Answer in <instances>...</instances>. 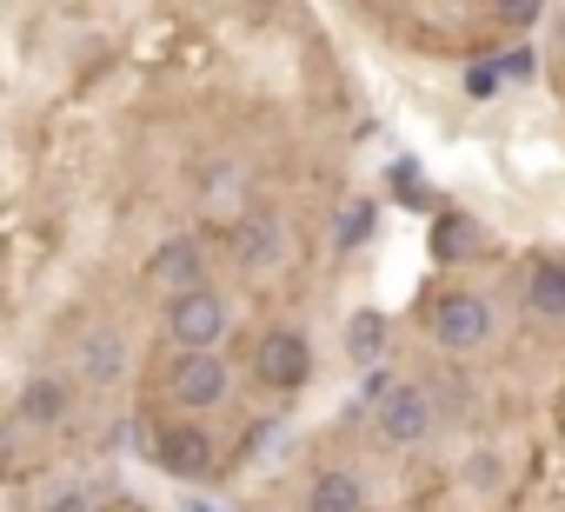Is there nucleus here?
I'll return each instance as SVG.
<instances>
[{"mask_svg":"<svg viewBox=\"0 0 565 512\" xmlns=\"http://www.w3.org/2000/svg\"><path fill=\"white\" fill-rule=\"evenodd\" d=\"M147 274H153L173 300H180V294H200V287H206V253H200L193 233H173V239H160V253H153Z\"/></svg>","mask_w":565,"mask_h":512,"instance_id":"nucleus-9","label":"nucleus"},{"mask_svg":"<svg viewBox=\"0 0 565 512\" xmlns=\"http://www.w3.org/2000/svg\"><path fill=\"white\" fill-rule=\"evenodd\" d=\"M67 419V386L61 380H28L21 386V426H61Z\"/></svg>","mask_w":565,"mask_h":512,"instance_id":"nucleus-14","label":"nucleus"},{"mask_svg":"<svg viewBox=\"0 0 565 512\" xmlns=\"http://www.w3.org/2000/svg\"><path fill=\"white\" fill-rule=\"evenodd\" d=\"M466 94H472V100L499 94V67H492V61H472V67H466Z\"/></svg>","mask_w":565,"mask_h":512,"instance_id":"nucleus-17","label":"nucleus"},{"mask_svg":"<svg viewBox=\"0 0 565 512\" xmlns=\"http://www.w3.org/2000/svg\"><path fill=\"white\" fill-rule=\"evenodd\" d=\"M226 386H233V373H226V360H220V353H180V360L167 366V399H173V406H186V413L220 406V399H226Z\"/></svg>","mask_w":565,"mask_h":512,"instance_id":"nucleus-5","label":"nucleus"},{"mask_svg":"<svg viewBox=\"0 0 565 512\" xmlns=\"http://www.w3.org/2000/svg\"><path fill=\"white\" fill-rule=\"evenodd\" d=\"M81 373H87V386H120V373H127V340H120L114 327H94V333L81 340Z\"/></svg>","mask_w":565,"mask_h":512,"instance_id":"nucleus-11","label":"nucleus"},{"mask_svg":"<svg viewBox=\"0 0 565 512\" xmlns=\"http://www.w3.org/2000/svg\"><path fill=\"white\" fill-rule=\"evenodd\" d=\"M486 226L472 220V213H459V206H446L439 220H433V260L439 267H472V260H486Z\"/></svg>","mask_w":565,"mask_h":512,"instance_id":"nucleus-10","label":"nucleus"},{"mask_svg":"<svg viewBox=\"0 0 565 512\" xmlns=\"http://www.w3.org/2000/svg\"><path fill=\"white\" fill-rule=\"evenodd\" d=\"M519 294H525V313L539 327H565V253H532Z\"/></svg>","mask_w":565,"mask_h":512,"instance_id":"nucleus-7","label":"nucleus"},{"mask_svg":"<svg viewBox=\"0 0 565 512\" xmlns=\"http://www.w3.org/2000/svg\"><path fill=\"white\" fill-rule=\"evenodd\" d=\"M253 380H259L266 393H300V386L313 380V346H307V333L266 327L259 346H253Z\"/></svg>","mask_w":565,"mask_h":512,"instance_id":"nucleus-3","label":"nucleus"},{"mask_svg":"<svg viewBox=\"0 0 565 512\" xmlns=\"http://www.w3.org/2000/svg\"><path fill=\"white\" fill-rule=\"evenodd\" d=\"M347 353H353V366H380V353H386V313L380 307H360L347 320Z\"/></svg>","mask_w":565,"mask_h":512,"instance_id":"nucleus-13","label":"nucleus"},{"mask_svg":"<svg viewBox=\"0 0 565 512\" xmlns=\"http://www.w3.org/2000/svg\"><path fill=\"white\" fill-rule=\"evenodd\" d=\"M81 505H87V499H81V492H61V499H54V505H47V512H81Z\"/></svg>","mask_w":565,"mask_h":512,"instance_id":"nucleus-19","label":"nucleus"},{"mask_svg":"<svg viewBox=\"0 0 565 512\" xmlns=\"http://www.w3.org/2000/svg\"><path fill=\"white\" fill-rule=\"evenodd\" d=\"M466 486L486 492V499H499V492H505V459H499V452H472V459H466Z\"/></svg>","mask_w":565,"mask_h":512,"instance_id":"nucleus-15","label":"nucleus"},{"mask_svg":"<svg viewBox=\"0 0 565 512\" xmlns=\"http://www.w3.org/2000/svg\"><path fill=\"white\" fill-rule=\"evenodd\" d=\"M153 459L173 472V479H206L213 472V439L193 426V419H173V426H160V439H153Z\"/></svg>","mask_w":565,"mask_h":512,"instance_id":"nucleus-8","label":"nucleus"},{"mask_svg":"<svg viewBox=\"0 0 565 512\" xmlns=\"http://www.w3.org/2000/svg\"><path fill=\"white\" fill-rule=\"evenodd\" d=\"M373 213H380L373 200H347V213H340V233H333V239H340V253H353V246L373 233Z\"/></svg>","mask_w":565,"mask_h":512,"instance_id":"nucleus-16","label":"nucleus"},{"mask_svg":"<svg viewBox=\"0 0 565 512\" xmlns=\"http://www.w3.org/2000/svg\"><path fill=\"white\" fill-rule=\"evenodd\" d=\"M419 327H426V340L446 346V353H479V346L499 340V307H492V294H479V287H439V294L426 300Z\"/></svg>","mask_w":565,"mask_h":512,"instance_id":"nucleus-1","label":"nucleus"},{"mask_svg":"<svg viewBox=\"0 0 565 512\" xmlns=\"http://www.w3.org/2000/svg\"><path fill=\"white\" fill-rule=\"evenodd\" d=\"M492 21H499V28H539L545 8H492Z\"/></svg>","mask_w":565,"mask_h":512,"instance_id":"nucleus-18","label":"nucleus"},{"mask_svg":"<svg viewBox=\"0 0 565 512\" xmlns=\"http://www.w3.org/2000/svg\"><path fill=\"white\" fill-rule=\"evenodd\" d=\"M373 433H380V446H426L439 433V393L419 380L373 373Z\"/></svg>","mask_w":565,"mask_h":512,"instance_id":"nucleus-2","label":"nucleus"},{"mask_svg":"<svg viewBox=\"0 0 565 512\" xmlns=\"http://www.w3.org/2000/svg\"><path fill=\"white\" fill-rule=\"evenodd\" d=\"M233 260L253 267V274H266V267L287 260V226H279L273 206H246V213L233 220Z\"/></svg>","mask_w":565,"mask_h":512,"instance_id":"nucleus-6","label":"nucleus"},{"mask_svg":"<svg viewBox=\"0 0 565 512\" xmlns=\"http://www.w3.org/2000/svg\"><path fill=\"white\" fill-rule=\"evenodd\" d=\"M307 512H366V486H360V472H347V466L313 472V486H307Z\"/></svg>","mask_w":565,"mask_h":512,"instance_id":"nucleus-12","label":"nucleus"},{"mask_svg":"<svg viewBox=\"0 0 565 512\" xmlns=\"http://www.w3.org/2000/svg\"><path fill=\"white\" fill-rule=\"evenodd\" d=\"M226 300L213 294V287H200V294H180V300H167V340L180 346V353H213V340L226 333Z\"/></svg>","mask_w":565,"mask_h":512,"instance_id":"nucleus-4","label":"nucleus"},{"mask_svg":"<svg viewBox=\"0 0 565 512\" xmlns=\"http://www.w3.org/2000/svg\"><path fill=\"white\" fill-rule=\"evenodd\" d=\"M186 512H220V505H186Z\"/></svg>","mask_w":565,"mask_h":512,"instance_id":"nucleus-20","label":"nucleus"}]
</instances>
